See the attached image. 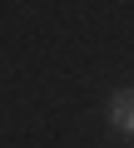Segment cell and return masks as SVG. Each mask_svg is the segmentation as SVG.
<instances>
[{
  "mask_svg": "<svg viewBox=\"0 0 134 148\" xmlns=\"http://www.w3.org/2000/svg\"><path fill=\"white\" fill-rule=\"evenodd\" d=\"M109 123L134 138V89H119V94L109 99Z\"/></svg>",
  "mask_w": 134,
  "mask_h": 148,
  "instance_id": "obj_1",
  "label": "cell"
}]
</instances>
